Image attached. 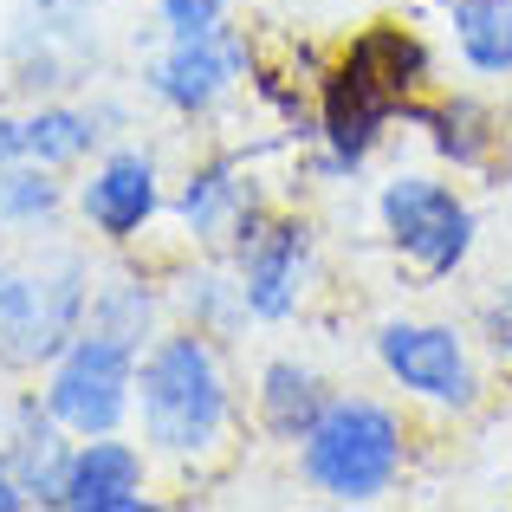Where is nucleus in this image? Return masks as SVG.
<instances>
[{"label":"nucleus","instance_id":"24","mask_svg":"<svg viewBox=\"0 0 512 512\" xmlns=\"http://www.w3.org/2000/svg\"><path fill=\"white\" fill-rule=\"evenodd\" d=\"M0 163H20V117H0Z\"/></svg>","mask_w":512,"mask_h":512},{"label":"nucleus","instance_id":"8","mask_svg":"<svg viewBox=\"0 0 512 512\" xmlns=\"http://www.w3.org/2000/svg\"><path fill=\"white\" fill-rule=\"evenodd\" d=\"M234 273L247 292V318H260V325L292 318L305 299V279H312V227L253 214L234 234Z\"/></svg>","mask_w":512,"mask_h":512},{"label":"nucleus","instance_id":"4","mask_svg":"<svg viewBox=\"0 0 512 512\" xmlns=\"http://www.w3.org/2000/svg\"><path fill=\"white\" fill-rule=\"evenodd\" d=\"M91 273L78 253L0 260V363H52L85 331Z\"/></svg>","mask_w":512,"mask_h":512},{"label":"nucleus","instance_id":"17","mask_svg":"<svg viewBox=\"0 0 512 512\" xmlns=\"http://www.w3.org/2000/svg\"><path fill=\"white\" fill-rule=\"evenodd\" d=\"M85 325L143 350V338H150V325H156V292L143 286V279H104L85 305Z\"/></svg>","mask_w":512,"mask_h":512},{"label":"nucleus","instance_id":"2","mask_svg":"<svg viewBox=\"0 0 512 512\" xmlns=\"http://www.w3.org/2000/svg\"><path fill=\"white\" fill-rule=\"evenodd\" d=\"M402 422L376 396H331L312 435L299 441V467L325 500L370 506L402 480Z\"/></svg>","mask_w":512,"mask_h":512},{"label":"nucleus","instance_id":"15","mask_svg":"<svg viewBox=\"0 0 512 512\" xmlns=\"http://www.w3.org/2000/svg\"><path fill=\"white\" fill-rule=\"evenodd\" d=\"M104 117L111 111H78V104H39L33 117H20V163H46L65 169L104 137Z\"/></svg>","mask_w":512,"mask_h":512},{"label":"nucleus","instance_id":"21","mask_svg":"<svg viewBox=\"0 0 512 512\" xmlns=\"http://www.w3.org/2000/svg\"><path fill=\"white\" fill-rule=\"evenodd\" d=\"M156 7H163L169 39H182V33H208V26H221V20H227V0H156Z\"/></svg>","mask_w":512,"mask_h":512},{"label":"nucleus","instance_id":"14","mask_svg":"<svg viewBox=\"0 0 512 512\" xmlns=\"http://www.w3.org/2000/svg\"><path fill=\"white\" fill-rule=\"evenodd\" d=\"M325 402H331V389H325V376H318L312 363L273 357L260 370V422L273 428L279 441H305L312 422L325 415Z\"/></svg>","mask_w":512,"mask_h":512},{"label":"nucleus","instance_id":"20","mask_svg":"<svg viewBox=\"0 0 512 512\" xmlns=\"http://www.w3.org/2000/svg\"><path fill=\"white\" fill-rule=\"evenodd\" d=\"M195 286H201V292H188V312H195V325L208 331V338H214V331H227L234 318H247V292H240V273H234V279H227V273H201Z\"/></svg>","mask_w":512,"mask_h":512},{"label":"nucleus","instance_id":"1","mask_svg":"<svg viewBox=\"0 0 512 512\" xmlns=\"http://www.w3.org/2000/svg\"><path fill=\"white\" fill-rule=\"evenodd\" d=\"M137 409H143V441L175 461H201L221 448L234 422L227 370L208 331H169L137 357Z\"/></svg>","mask_w":512,"mask_h":512},{"label":"nucleus","instance_id":"9","mask_svg":"<svg viewBox=\"0 0 512 512\" xmlns=\"http://www.w3.org/2000/svg\"><path fill=\"white\" fill-rule=\"evenodd\" d=\"M247 78V39L234 26H208V33H182L169 39V52L150 65V91L182 117H201Z\"/></svg>","mask_w":512,"mask_h":512},{"label":"nucleus","instance_id":"12","mask_svg":"<svg viewBox=\"0 0 512 512\" xmlns=\"http://www.w3.org/2000/svg\"><path fill=\"white\" fill-rule=\"evenodd\" d=\"M65 435H72V428H65L59 415L46 409V402H20V422H13V441H7V454H0V461L13 467L26 506H59L65 467H72Z\"/></svg>","mask_w":512,"mask_h":512},{"label":"nucleus","instance_id":"3","mask_svg":"<svg viewBox=\"0 0 512 512\" xmlns=\"http://www.w3.org/2000/svg\"><path fill=\"white\" fill-rule=\"evenodd\" d=\"M428 78V59L409 33H370L357 52L344 59L338 85L325 98V143H331V163L357 169L363 156L376 150V137L389 130V117L409 104V91Z\"/></svg>","mask_w":512,"mask_h":512},{"label":"nucleus","instance_id":"11","mask_svg":"<svg viewBox=\"0 0 512 512\" xmlns=\"http://www.w3.org/2000/svg\"><path fill=\"white\" fill-rule=\"evenodd\" d=\"M65 512H143L150 493H143V454L117 435H85L72 448V467H65Z\"/></svg>","mask_w":512,"mask_h":512},{"label":"nucleus","instance_id":"16","mask_svg":"<svg viewBox=\"0 0 512 512\" xmlns=\"http://www.w3.org/2000/svg\"><path fill=\"white\" fill-rule=\"evenodd\" d=\"M454 46L467 72L480 78H512V0H454Z\"/></svg>","mask_w":512,"mask_h":512},{"label":"nucleus","instance_id":"19","mask_svg":"<svg viewBox=\"0 0 512 512\" xmlns=\"http://www.w3.org/2000/svg\"><path fill=\"white\" fill-rule=\"evenodd\" d=\"M428 130H435V150L441 156H454L461 169H474V163H487V150H493V117L480 111V104H467V98H448L441 111H428Z\"/></svg>","mask_w":512,"mask_h":512},{"label":"nucleus","instance_id":"5","mask_svg":"<svg viewBox=\"0 0 512 512\" xmlns=\"http://www.w3.org/2000/svg\"><path fill=\"white\" fill-rule=\"evenodd\" d=\"M137 344L111 338V331H78L72 344L52 357V376H46V409L72 428L78 441L85 435H117L137 402Z\"/></svg>","mask_w":512,"mask_h":512},{"label":"nucleus","instance_id":"6","mask_svg":"<svg viewBox=\"0 0 512 512\" xmlns=\"http://www.w3.org/2000/svg\"><path fill=\"white\" fill-rule=\"evenodd\" d=\"M376 214H383L389 247H396L422 279L461 273L467 253H474V234H480L474 208H467L448 182H435V175H396V182H383Z\"/></svg>","mask_w":512,"mask_h":512},{"label":"nucleus","instance_id":"10","mask_svg":"<svg viewBox=\"0 0 512 512\" xmlns=\"http://www.w3.org/2000/svg\"><path fill=\"white\" fill-rule=\"evenodd\" d=\"M78 208H85V221L98 227L104 240H137L143 227L156 221V208H163V188H156V156L150 150H111L98 169L85 175V188H78Z\"/></svg>","mask_w":512,"mask_h":512},{"label":"nucleus","instance_id":"23","mask_svg":"<svg viewBox=\"0 0 512 512\" xmlns=\"http://www.w3.org/2000/svg\"><path fill=\"white\" fill-rule=\"evenodd\" d=\"M26 506V493H20V480H13V467L0 461V512H20Z\"/></svg>","mask_w":512,"mask_h":512},{"label":"nucleus","instance_id":"13","mask_svg":"<svg viewBox=\"0 0 512 512\" xmlns=\"http://www.w3.org/2000/svg\"><path fill=\"white\" fill-rule=\"evenodd\" d=\"M175 208H182V221H188V234H195V240H234L240 227L260 214V208H253V195H247V182H240V163H234V156L201 163L182 182Z\"/></svg>","mask_w":512,"mask_h":512},{"label":"nucleus","instance_id":"22","mask_svg":"<svg viewBox=\"0 0 512 512\" xmlns=\"http://www.w3.org/2000/svg\"><path fill=\"white\" fill-rule=\"evenodd\" d=\"M480 331H487L493 357H506V363H512V286L500 292V299H487V312H480Z\"/></svg>","mask_w":512,"mask_h":512},{"label":"nucleus","instance_id":"18","mask_svg":"<svg viewBox=\"0 0 512 512\" xmlns=\"http://www.w3.org/2000/svg\"><path fill=\"white\" fill-rule=\"evenodd\" d=\"M59 201L46 163H0V227H39L59 214Z\"/></svg>","mask_w":512,"mask_h":512},{"label":"nucleus","instance_id":"7","mask_svg":"<svg viewBox=\"0 0 512 512\" xmlns=\"http://www.w3.org/2000/svg\"><path fill=\"white\" fill-rule=\"evenodd\" d=\"M376 363L389 370V383L409 396L435 402V409H474L480 402V370L467 357V338L435 318H389L376 331Z\"/></svg>","mask_w":512,"mask_h":512}]
</instances>
